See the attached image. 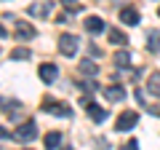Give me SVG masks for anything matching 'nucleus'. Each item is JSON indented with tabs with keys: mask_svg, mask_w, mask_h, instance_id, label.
<instances>
[{
	"mask_svg": "<svg viewBox=\"0 0 160 150\" xmlns=\"http://www.w3.org/2000/svg\"><path fill=\"white\" fill-rule=\"evenodd\" d=\"M0 38H8V29L3 27V22H0Z\"/></svg>",
	"mask_w": 160,
	"mask_h": 150,
	"instance_id": "obj_22",
	"label": "nucleus"
},
{
	"mask_svg": "<svg viewBox=\"0 0 160 150\" xmlns=\"http://www.w3.org/2000/svg\"><path fill=\"white\" fill-rule=\"evenodd\" d=\"M147 48L152 54L160 51V29H149V32H147Z\"/></svg>",
	"mask_w": 160,
	"mask_h": 150,
	"instance_id": "obj_12",
	"label": "nucleus"
},
{
	"mask_svg": "<svg viewBox=\"0 0 160 150\" xmlns=\"http://www.w3.org/2000/svg\"><path fill=\"white\" fill-rule=\"evenodd\" d=\"M120 22H123V24H139L142 16H139V11L133 6H123V8H120Z\"/></svg>",
	"mask_w": 160,
	"mask_h": 150,
	"instance_id": "obj_5",
	"label": "nucleus"
},
{
	"mask_svg": "<svg viewBox=\"0 0 160 150\" xmlns=\"http://www.w3.org/2000/svg\"><path fill=\"white\" fill-rule=\"evenodd\" d=\"M86 107H88V118H91V121H96V123L107 121V110L104 107H99V104H93V102H88Z\"/></svg>",
	"mask_w": 160,
	"mask_h": 150,
	"instance_id": "obj_8",
	"label": "nucleus"
},
{
	"mask_svg": "<svg viewBox=\"0 0 160 150\" xmlns=\"http://www.w3.org/2000/svg\"><path fill=\"white\" fill-rule=\"evenodd\" d=\"M64 150H72V147H64Z\"/></svg>",
	"mask_w": 160,
	"mask_h": 150,
	"instance_id": "obj_24",
	"label": "nucleus"
},
{
	"mask_svg": "<svg viewBox=\"0 0 160 150\" xmlns=\"http://www.w3.org/2000/svg\"><path fill=\"white\" fill-rule=\"evenodd\" d=\"M115 64H118V67H128V64H131V54L128 51H118L115 54Z\"/></svg>",
	"mask_w": 160,
	"mask_h": 150,
	"instance_id": "obj_17",
	"label": "nucleus"
},
{
	"mask_svg": "<svg viewBox=\"0 0 160 150\" xmlns=\"http://www.w3.org/2000/svg\"><path fill=\"white\" fill-rule=\"evenodd\" d=\"M104 97H107L109 102H123V99H126V91L120 86H104Z\"/></svg>",
	"mask_w": 160,
	"mask_h": 150,
	"instance_id": "obj_11",
	"label": "nucleus"
},
{
	"mask_svg": "<svg viewBox=\"0 0 160 150\" xmlns=\"http://www.w3.org/2000/svg\"><path fill=\"white\" fill-rule=\"evenodd\" d=\"M120 150H139V139H128V142L123 145Z\"/></svg>",
	"mask_w": 160,
	"mask_h": 150,
	"instance_id": "obj_20",
	"label": "nucleus"
},
{
	"mask_svg": "<svg viewBox=\"0 0 160 150\" xmlns=\"http://www.w3.org/2000/svg\"><path fill=\"white\" fill-rule=\"evenodd\" d=\"M80 72H83V75H88V78H93V75L99 72V67L91 62V59H83V62H80Z\"/></svg>",
	"mask_w": 160,
	"mask_h": 150,
	"instance_id": "obj_15",
	"label": "nucleus"
},
{
	"mask_svg": "<svg viewBox=\"0 0 160 150\" xmlns=\"http://www.w3.org/2000/svg\"><path fill=\"white\" fill-rule=\"evenodd\" d=\"M86 29H88L91 35H102L107 27H104V22H102L99 16H88V19H86Z\"/></svg>",
	"mask_w": 160,
	"mask_h": 150,
	"instance_id": "obj_10",
	"label": "nucleus"
},
{
	"mask_svg": "<svg viewBox=\"0 0 160 150\" xmlns=\"http://www.w3.org/2000/svg\"><path fill=\"white\" fill-rule=\"evenodd\" d=\"M51 8H53V3H32V6L27 8V13L29 16H48Z\"/></svg>",
	"mask_w": 160,
	"mask_h": 150,
	"instance_id": "obj_7",
	"label": "nucleus"
},
{
	"mask_svg": "<svg viewBox=\"0 0 160 150\" xmlns=\"http://www.w3.org/2000/svg\"><path fill=\"white\" fill-rule=\"evenodd\" d=\"M78 48H80L78 35H69V32L59 35V51H62L64 56H75V54H78Z\"/></svg>",
	"mask_w": 160,
	"mask_h": 150,
	"instance_id": "obj_2",
	"label": "nucleus"
},
{
	"mask_svg": "<svg viewBox=\"0 0 160 150\" xmlns=\"http://www.w3.org/2000/svg\"><path fill=\"white\" fill-rule=\"evenodd\" d=\"M109 40H112L115 46H126V43H128V38H126L123 32H120V29H109Z\"/></svg>",
	"mask_w": 160,
	"mask_h": 150,
	"instance_id": "obj_16",
	"label": "nucleus"
},
{
	"mask_svg": "<svg viewBox=\"0 0 160 150\" xmlns=\"http://www.w3.org/2000/svg\"><path fill=\"white\" fill-rule=\"evenodd\" d=\"M29 56V48H13V51H11V59H27Z\"/></svg>",
	"mask_w": 160,
	"mask_h": 150,
	"instance_id": "obj_18",
	"label": "nucleus"
},
{
	"mask_svg": "<svg viewBox=\"0 0 160 150\" xmlns=\"http://www.w3.org/2000/svg\"><path fill=\"white\" fill-rule=\"evenodd\" d=\"M16 38H22V40H32L35 38V27L27 22H16Z\"/></svg>",
	"mask_w": 160,
	"mask_h": 150,
	"instance_id": "obj_9",
	"label": "nucleus"
},
{
	"mask_svg": "<svg viewBox=\"0 0 160 150\" xmlns=\"http://www.w3.org/2000/svg\"><path fill=\"white\" fill-rule=\"evenodd\" d=\"M43 110H46V113H53V115H59V118H69V115H72L69 104H64V102H51V99L43 102Z\"/></svg>",
	"mask_w": 160,
	"mask_h": 150,
	"instance_id": "obj_4",
	"label": "nucleus"
},
{
	"mask_svg": "<svg viewBox=\"0 0 160 150\" xmlns=\"http://www.w3.org/2000/svg\"><path fill=\"white\" fill-rule=\"evenodd\" d=\"M158 13H160V8H158Z\"/></svg>",
	"mask_w": 160,
	"mask_h": 150,
	"instance_id": "obj_25",
	"label": "nucleus"
},
{
	"mask_svg": "<svg viewBox=\"0 0 160 150\" xmlns=\"http://www.w3.org/2000/svg\"><path fill=\"white\" fill-rule=\"evenodd\" d=\"M62 3H64V8H67V11H75V13L83 11V6H80V3H72V0H62Z\"/></svg>",
	"mask_w": 160,
	"mask_h": 150,
	"instance_id": "obj_19",
	"label": "nucleus"
},
{
	"mask_svg": "<svg viewBox=\"0 0 160 150\" xmlns=\"http://www.w3.org/2000/svg\"><path fill=\"white\" fill-rule=\"evenodd\" d=\"M147 91L152 94V97H160V72H152L147 81Z\"/></svg>",
	"mask_w": 160,
	"mask_h": 150,
	"instance_id": "obj_13",
	"label": "nucleus"
},
{
	"mask_svg": "<svg viewBox=\"0 0 160 150\" xmlns=\"http://www.w3.org/2000/svg\"><path fill=\"white\" fill-rule=\"evenodd\" d=\"M6 137H8V131H6L3 126H0V139H6Z\"/></svg>",
	"mask_w": 160,
	"mask_h": 150,
	"instance_id": "obj_23",
	"label": "nucleus"
},
{
	"mask_svg": "<svg viewBox=\"0 0 160 150\" xmlns=\"http://www.w3.org/2000/svg\"><path fill=\"white\" fill-rule=\"evenodd\" d=\"M136 123H139V113H133V110H126V113H120L118 121H115V131H131Z\"/></svg>",
	"mask_w": 160,
	"mask_h": 150,
	"instance_id": "obj_3",
	"label": "nucleus"
},
{
	"mask_svg": "<svg viewBox=\"0 0 160 150\" xmlns=\"http://www.w3.org/2000/svg\"><path fill=\"white\" fill-rule=\"evenodd\" d=\"M62 145V134L59 131H48L46 134V150H56Z\"/></svg>",
	"mask_w": 160,
	"mask_h": 150,
	"instance_id": "obj_14",
	"label": "nucleus"
},
{
	"mask_svg": "<svg viewBox=\"0 0 160 150\" xmlns=\"http://www.w3.org/2000/svg\"><path fill=\"white\" fill-rule=\"evenodd\" d=\"M11 137L16 139V142H22V145L35 142V139H38V126H35V121H24L22 126H16V131H11Z\"/></svg>",
	"mask_w": 160,
	"mask_h": 150,
	"instance_id": "obj_1",
	"label": "nucleus"
},
{
	"mask_svg": "<svg viewBox=\"0 0 160 150\" xmlns=\"http://www.w3.org/2000/svg\"><path fill=\"white\" fill-rule=\"evenodd\" d=\"M38 75H40V81H43V83H53L59 78V70H56V64H40Z\"/></svg>",
	"mask_w": 160,
	"mask_h": 150,
	"instance_id": "obj_6",
	"label": "nucleus"
},
{
	"mask_svg": "<svg viewBox=\"0 0 160 150\" xmlns=\"http://www.w3.org/2000/svg\"><path fill=\"white\" fill-rule=\"evenodd\" d=\"M149 113H152V115H160V104H152V107H149Z\"/></svg>",
	"mask_w": 160,
	"mask_h": 150,
	"instance_id": "obj_21",
	"label": "nucleus"
}]
</instances>
